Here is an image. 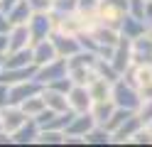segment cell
I'll return each instance as SVG.
<instances>
[{
  "instance_id": "14",
  "label": "cell",
  "mask_w": 152,
  "mask_h": 147,
  "mask_svg": "<svg viewBox=\"0 0 152 147\" xmlns=\"http://www.w3.org/2000/svg\"><path fill=\"white\" fill-rule=\"evenodd\" d=\"M113 83H115V81H108L106 76H96L88 83L91 98H93V101H108V98H113Z\"/></svg>"
},
{
  "instance_id": "31",
  "label": "cell",
  "mask_w": 152,
  "mask_h": 147,
  "mask_svg": "<svg viewBox=\"0 0 152 147\" xmlns=\"http://www.w3.org/2000/svg\"><path fill=\"white\" fill-rule=\"evenodd\" d=\"M17 3H20V0H0V10H3V12L7 15V12H10V10H12Z\"/></svg>"
},
{
  "instance_id": "6",
  "label": "cell",
  "mask_w": 152,
  "mask_h": 147,
  "mask_svg": "<svg viewBox=\"0 0 152 147\" xmlns=\"http://www.w3.org/2000/svg\"><path fill=\"white\" fill-rule=\"evenodd\" d=\"M69 96V108L74 113H88L91 105H93V98L88 93V86H81V83H74L71 91L66 93Z\"/></svg>"
},
{
  "instance_id": "18",
  "label": "cell",
  "mask_w": 152,
  "mask_h": 147,
  "mask_svg": "<svg viewBox=\"0 0 152 147\" xmlns=\"http://www.w3.org/2000/svg\"><path fill=\"white\" fill-rule=\"evenodd\" d=\"M32 15H34V10L30 5V0H20V3L7 12V20H10V25H27Z\"/></svg>"
},
{
  "instance_id": "5",
  "label": "cell",
  "mask_w": 152,
  "mask_h": 147,
  "mask_svg": "<svg viewBox=\"0 0 152 147\" xmlns=\"http://www.w3.org/2000/svg\"><path fill=\"white\" fill-rule=\"evenodd\" d=\"M27 25H30V32H32V44L39 42V39L52 37V32H54V17H52V12H34Z\"/></svg>"
},
{
  "instance_id": "25",
  "label": "cell",
  "mask_w": 152,
  "mask_h": 147,
  "mask_svg": "<svg viewBox=\"0 0 152 147\" xmlns=\"http://www.w3.org/2000/svg\"><path fill=\"white\" fill-rule=\"evenodd\" d=\"M137 115L142 118V123H145V125H150V123H152V98H150V101H142V103H140Z\"/></svg>"
},
{
  "instance_id": "23",
  "label": "cell",
  "mask_w": 152,
  "mask_h": 147,
  "mask_svg": "<svg viewBox=\"0 0 152 147\" xmlns=\"http://www.w3.org/2000/svg\"><path fill=\"white\" fill-rule=\"evenodd\" d=\"M130 145H152V127L150 125H142L140 130L132 135Z\"/></svg>"
},
{
  "instance_id": "34",
  "label": "cell",
  "mask_w": 152,
  "mask_h": 147,
  "mask_svg": "<svg viewBox=\"0 0 152 147\" xmlns=\"http://www.w3.org/2000/svg\"><path fill=\"white\" fill-rule=\"evenodd\" d=\"M5 56H7V54H3V52H0V71L5 69Z\"/></svg>"
},
{
  "instance_id": "21",
  "label": "cell",
  "mask_w": 152,
  "mask_h": 147,
  "mask_svg": "<svg viewBox=\"0 0 152 147\" xmlns=\"http://www.w3.org/2000/svg\"><path fill=\"white\" fill-rule=\"evenodd\" d=\"M108 142H113V132L103 125H96L86 135V145H108Z\"/></svg>"
},
{
  "instance_id": "9",
  "label": "cell",
  "mask_w": 152,
  "mask_h": 147,
  "mask_svg": "<svg viewBox=\"0 0 152 147\" xmlns=\"http://www.w3.org/2000/svg\"><path fill=\"white\" fill-rule=\"evenodd\" d=\"M142 125H145V123H142V118H140L137 113H132L123 125H118L115 130H113V142H115V145H125V142H130L132 135H135Z\"/></svg>"
},
{
  "instance_id": "26",
  "label": "cell",
  "mask_w": 152,
  "mask_h": 147,
  "mask_svg": "<svg viewBox=\"0 0 152 147\" xmlns=\"http://www.w3.org/2000/svg\"><path fill=\"white\" fill-rule=\"evenodd\" d=\"M30 5H32L34 12H52L54 0H30Z\"/></svg>"
},
{
  "instance_id": "2",
  "label": "cell",
  "mask_w": 152,
  "mask_h": 147,
  "mask_svg": "<svg viewBox=\"0 0 152 147\" xmlns=\"http://www.w3.org/2000/svg\"><path fill=\"white\" fill-rule=\"evenodd\" d=\"M61 76H69V64H66L64 56L54 59V61L44 64V66H37V76L34 78L42 86H47V83H52V81H56V78H61Z\"/></svg>"
},
{
  "instance_id": "24",
  "label": "cell",
  "mask_w": 152,
  "mask_h": 147,
  "mask_svg": "<svg viewBox=\"0 0 152 147\" xmlns=\"http://www.w3.org/2000/svg\"><path fill=\"white\" fill-rule=\"evenodd\" d=\"M145 10H147V0H130L128 15H132V17H140V20H145Z\"/></svg>"
},
{
  "instance_id": "3",
  "label": "cell",
  "mask_w": 152,
  "mask_h": 147,
  "mask_svg": "<svg viewBox=\"0 0 152 147\" xmlns=\"http://www.w3.org/2000/svg\"><path fill=\"white\" fill-rule=\"evenodd\" d=\"M132 64H150L152 66V32H145L135 39H130Z\"/></svg>"
},
{
  "instance_id": "10",
  "label": "cell",
  "mask_w": 152,
  "mask_h": 147,
  "mask_svg": "<svg viewBox=\"0 0 152 147\" xmlns=\"http://www.w3.org/2000/svg\"><path fill=\"white\" fill-rule=\"evenodd\" d=\"M96 127V120H93V115H91V110L88 113H76L74 115V120L69 123V127H66V135H74V137H83L86 140V135Z\"/></svg>"
},
{
  "instance_id": "19",
  "label": "cell",
  "mask_w": 152,
  "mask_h": 147,
  "mask_svg": "<svg viewBox=\"0 0 152 147\" xmlns=\"http://www.w3.org/2000/svg\"><path fill=\"white\" fill-rule=\"evenodd\" d=\"M66 142V132L64 130H54V127H42L37 145H64Z\"/></svg>"
},
{
  "instance_id": "15",
  "label": "cell",
  "mask_w": 152,
  "mask_h": 147,
  "mask_svg": "<svg viewBox=\"0 0 152 147\" xmlns=\"http://www.w3.org/2000/svg\"><path fill=\"white\" fill-rule=\"evenodd\" d=\"M115 103H113V98H108V101H93L91 105V115L93 120H96V125H103L106 127V123L113 118V113H115Z\"/></svg>"
},
{
  "instance_id": "29",
  "label": "cell",
  "mask_w": 152,
  "mask_h": 147,
  "mask_svg": "<svg viewBox=\"0 0 152 147\" xmlns=\"http://www.w3.org/2000/svg\"><path fill=\"white\" fill-rule=\"evenodd\" d=\"M0 52H3V54L10 52V34H7V32H0Z\"/></svg>"
},
{
  "instance_id": "36",
  "label": "cell",
  "mask_w": 152,
  "mask_h": 147,
  "mask_svg": "<svg viewBox=\"0 0 152 147\" xmlns=\"http://www.w3.org/2000/svg\"><path fill=\"white\" fill-rule=\"evenodd\" d=\"M150 127H152V123H150Z\"/></svg>"
},
{
  "instance_id": "17",
  "label": "cell",
  "mask_w": 152,
  "mask_h": 147,
  "mask_svg": "<svg viewBox=\"0 0 152 147\" xmlns=\"http://www.w3.org/2000/svg\"><path fill=\"white\" fill-rule=\"evenodd\" d=\"M42 96H44V101H47V108H52V110H56V113L71 110V108H69V96H66V93L54 91V88H47V86H44Z\"/></svg>"
},
{
  "instance_id": "16",
  "label": "cell",
  "mask_w": 152,
  "mask_h": 147,
  "mask_svg": "<svg viewBox=\"0 0 152 147\" xmlns=\"http://www.w3.org/2000/svg\"><path fill=\"white\" fill-rule=\"evenodd\" d=\"M145 32H150V29H147V25H145V20L132 17V15H125V17H123V22H120V34H123V37L135 39V37L145 34Z\"/></svg>"
},
{
  "instance_id": "11",
  "label": "cell",
  "mask_w": 152,
  "mask_h": 147,
  "mask_svg": "<svg viewBox=\"0 0 152 147\" xmlns=\"http://www.w3.org/2000/svg\"><path fill=\"white\" fill-rule=\"evenodd\" d=\"M39 130H42L39 123H37L34 118H30L27 123H22V125L12 132V142H15V145H37Z\"/></svg>"
},
{
  "instance_id": "13",
  "label": "cell",
  "mask_w": 152,
  "mask_h": 147,
  "mask_svg": "<svg viewBox=\"0 0 152 147\" xmlns=\"http://www.w3.org/2000/svg\"><path fill=\"white\" fill-rule=\"evenodd\" d=\"M7 34H10V52H17V49H25V47H32L30 25H12Z\"/></svg>"
},
{
  "instance_id": "20",
  "label": "cell",
  "mask_w": 152,
  "mask_h": 147,
  "mask_svg": "<svg viewBox=\"0 0 152 147\" xmlns=\"http://www.w3.org/2000/svg\"><path fill=\"white\" fill-rule=\"evenodd\" d=\"M20 108H22V110L30 115V118H37V115H39L44 108H47V101H44V96H42V93H34V96L27 98V101H22Z\"/></svg>"
},
{
  "instance_id": "27",
  "label": "cell",
  "mask_w": 152,
  "mask_h": 147,
  "mask_svg": "<svg viewBox=\"0 0 152 147\" xmlns=\"http://www.w3.org/2000/svg\"><path fill=\"white\" fill-rule=\"evenodd\" d=\"M5 105H10V83L0 81V110H3Z\"/></svg>"
},
{
  "instance_id": "22",
  "label": "cell",
  "mask_w": 152,
  "mask_h": 147,
  "mask_svg": "<svg viewBox=\"0 0 152 147\" xmlns=\"http://www.w3.org/2000/svg\"><path fill=\"white\" fill-rule=\"evenodd\" d=\"M76 7H79V0H54L52 12L66 15V12H76Z\"/></svg>"
},
{
  "instance_id": "35",
  "label": "cell",
  "mask_w": 152,
  "mask_h": 147,
  "mask_svg": "<svg viewBox=\"0 0 152 147\" xmlns=\"http://www.w3.org/2000/svg\"><path fill=\"white\" fill-rule=\"evenodd\" d=\"M0 130H3V125H0Z\"/></svg>"
},
{
  "instance_id": "12",
  "label": "cell",
  "mask_w": 152,
  "mask_h": 147,
  "mask_svg": "<svg viewBox=\"0 0 152 147\" xmlns=\"http://www.w3.org/2000/svg\"><path fill=\"white\" fill-rule=\"evenodd\" d=\"M52 39H54V44H56V52H59V56H64V59L79 54L81 49H83V47H81V39H79V37H71V34L52 32Z\"/></svg>"
},
{
  "instance_id": "8",
  "label": "cell",
  "mask_w": 152,
  "mask_h": 147,
  "mask_svg": "<svg viewBox=\"0 0 152 147\" xmlns=\"http://www.w3.org/2000/svg\"><path fill=\"white\" fill-rule=\"evenodd\" d=\"M32 54H34V64L37 66H44V64L54 61V59H59V52H56V44H54L52 37L34 42L32 44Z\"/></svg>"
},
{
  "instance_id": "32",
  "label": "cell",
  "mask_w": 152,
  "mask_h": 147,
  "mask_svg": "<svg viewBox=\"0 0 152 147\" xmlns=\"http://www.w3.org/2000/svg\"><path fill=\"white\" fill-rule=\"evenodd\" d=\"M145 25H147V29L152 32V3H147V10H145Z\"/></svg>"
},
{
  "instance_id": "1",
  "label": "cell",
  "mask_w": 152,
  "mask_h": 147,
  "mask_svg": "<svg viewBox=\"0 0 152 147\" xmlns=\"http://www.w3.org/2000/svg\"><path fill=\"white\" fill-rule=\"evenodd\" d=\"M113 103H115L118 108H125V110H132V113H137V108H140V93H137V88L135 86H130L125 78H118L115 83H113Z\"/></svg>"
},
{
  "instance_id": "4",
  "label": "cell",
  "mask_w": 152,
  "mask_h": 147,
  "mask_svg": "<svg viewBox=\"0 0 152 147\" xmlns=\"http://www.w3.org/2000/svg\"><path fill=\"white\" fill-rule=\"evenodd\" d=\"M27 120H30V115H27L20 105H15V103L5 105L3 110H0V125H3V130L10 137H12V132L17 130V127H20L22 123H27Z\"/></svg>"
},
{
  "instance_id": "7",
  "label": "cell",
  "mask_w": 152,
  "mask_h": 147,
  "mask_svg": "<svg viewBox=\"0 0 152 147\" xmlns=\"http://www.w3.org/2000/svg\"><path fill=\"white\" fill-rule=\"evenodd\" d=\"M125 15L128 12H123L115 3H110V0H101V5H98V22L101 25H108V27L120 29V22H123V17H125Z\"/></svg>"
},
{
  "instance_id": "33",
  "label": "cell",
  "mask_w": 152,
  "mask_h": 147,
  "mask_svg": "<svg viewBox=\"0 0 152 147\" xmlns=\"http://www.w3.org/2000/svg\"><path fill=\"white\" fill-rule=\"evenodd\" d=\"M10 142H12V137L7 135L5 130H0V145H10Z\"/></svg>"
},
{
  "instance_id": "28",
  "label": "cell",
  "mask_w": 152,
  "mask_h": 147,
  "mask_svg": "<svg viewBox=\"0 0 152 147\" xmlns=\"http://www.w3.org/2000/svg\"><path fill=\"white\" fill-rule=\"evenodd\" d=\"M137 93H140V101H150V98H152V81L145 83V86H140Z\"/></svg>"
},
{
  "instance_id": "30",
  "label": "cell",
  "mask_w": 152,
  "mask_h": 147,
  "mask_svg": "<svg viewBox=\"0 0 152 147\" xmlns=\"http://www.w3.org/2000/svg\"><path fill=\"white\" fill-rule=\"evenodd\" d=\"M10 20H7V15L3 12V10H0V32H10Z\"/></svg>"
}]
</instances>
